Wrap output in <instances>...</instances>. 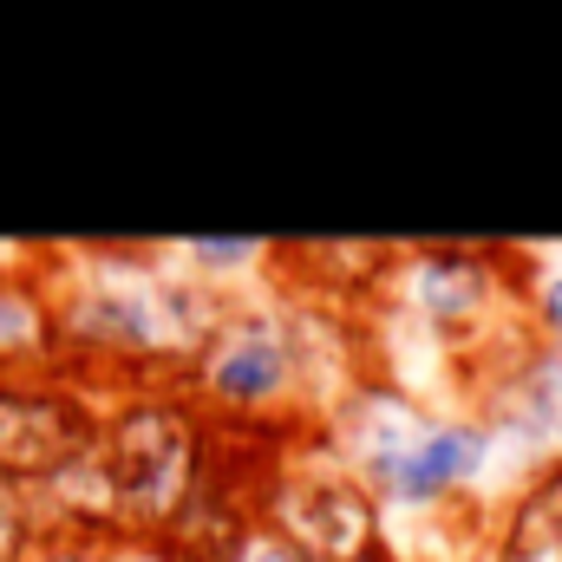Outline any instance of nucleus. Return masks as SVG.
I'll return each instance as SVG.
<instances>
[{"mask_svg": "<svg viewBox=\"0 0 562 562\" xmlns=\"http://www.w3.org/2000/svg\"><path fill=\"white\" fill-rule=\"evenodd\" d=\"M79 327L99 334V340L150 347V340H170V307H164V294L150 281L105 276V281H92V294L79 301Z\"/></svg>", "mask_w": 562, "mask_h": 562, "instance_id": "nucleus-6", "label": "nucleus"}, {"mask_svg": "<svg viewBox=\"0 0 562 562\" xmlns=\"http://www.w3.org/2000/svg\"><path fill=\"white\" fill-rule=\"evenodd\" d=\"M33 340V307L20 294H0V347H20Z\"/></svg>", "mask_w": 562, "mask_h": 562, "instance_id": "nucleus-8", "label": "nucleus"}, {"mask_svg": "<svg viewBox=\"0 0 562 562\" xmlns=\"http://www.w3.org/2000/svg\"><path fill=\"white\" fill-rule=\"evenodd\" d=\"M72 477H86V484H66V477H53V484H66L86 510L164 517L183 497V477H190V431L170 413H132V419L112 425L99 458L72 464Z\"/></svg>", "mask_w": 562, "mask_h": 562, "instance_id": "nucleus-1", "label": "nucleus"}, {"mask_svg": "<svg viewBox=\"0 0 562 562\" xmlns=\"http://www.w3.org/2000/svg\"><path fill=\"white\" fill-rule=\"evenodd\" d=\"M281 380H288V347L269 321H236L210 353V386L223 400H243V406L276 400Z\"/></svg>", "mask_w": 562, "mask_h": 562, "instance_id": "nucleus-5", "label": "nucleus"}, {"mask_svg": "<svg viewBox=\"0 0 562 562\" xmlns=\"http://www.w3.org/2000/svg\"><path fill=\"white\" fill-rule=\"evenodd\" d=\"M477 431H464V425H419L400 451H386L380 464H373V477L393 491V497H406V504H438L471 464H477Z\"/></svg>", "mask_w": 562, "mask_h": 562, "instance_id": "nucleus-4", "label": "nucleus"}, {"mask_svg": "<svg viewBox=\"0 0 562 562\" xmlns=\"http://www.w3.org/2000/svg\"><path fill=\"white\" fill-rule=\"evenodd\" d=\"M281 524L327 562H353L373 537V510H367L360 484L340 471H301L281 491Z\"/></svg>", "mask_w": 562, "mask_h": 562, "instance_id": "nucleus-3", "label": "nucleus"}, {"mask_svg": "<svg viewBox=\"0 0 562 562\" xmlns=\"http://www.w3.org/2000/svg\"><path fill=\"white\" fill-rule=\"evenodd\" d=\"M243 562H307V557H301V550H288V543H249Z\"/></svg>", "mask_w": 562, "mask_h": 562, "instance_id": "nucleus-11", "label": "nucleus"}, {"mask_svg": "<svg viewBox=\"0 0 562 562\" xmlns=\"http://www.w3.org/2000/svg\"><path fill=\"white\" fill-rule=\"evenodd\" d=\"M190 256H196V262H249L256 249H249V243H196Z\"/></svg>", "mask_w": 562, "mask_h": 562, "instance_id": "nucleus-10", "label": "nucleus"}, {"mask_svg": "<svg viewBox=\"0 0 562 562\" xmlns=\"http://www.w3.org/2000/svg\"><path fill=\"white\" fill-rule=\"evenodd\" d=\"M510 562H562V477H550L510 524Z\"/></svg>", "mask_w": 562, "mask_h": 562, "instance_id": "nucleus-7", "label": "nucleus"}, {"mask_svg": "<svg viewBox=\"0 0 562 562\" xmlns=\"http://www.w3.org/2000/svg\"><path fill=\"white\" fill-rule=\"evenodd\" d=\"M92 451L79 406L53 393H13L0 386V477H59Z\"/></svg>", "mask_w": 562, "mask_h": 562, "instance_id": "nucleus-2", "label": "nucleus"}, {"mask_svg": "<svg viewBox=\"0 0 562 562\" xmlns=\"http://www.w3.org/2000/svg\"><path fill=\"white\" fill-rule=\"evenodd\" d=\"M20 537H26V524H20V497H13V484L0 477V562H13Z\"/></svg>", "mask_w": 562, "mask_h": 562, "instance_id": "nucleus-9", "label": "nucleus"}, {"mask_svg": "<svg viewBox=\"0 0 562 562\" xmlns=\"http://www.w3.org/2000/svg\"><path fill=\"white\" fill-rule=\"evenodd\" d=\"M543 314H550V327L562 334V276H550V288H543Z\"/></svg>", "mask_w": 562, "mask_h": 562, "instance_id": "nucleus-12", "label": "nucleus"}]
</instances>
